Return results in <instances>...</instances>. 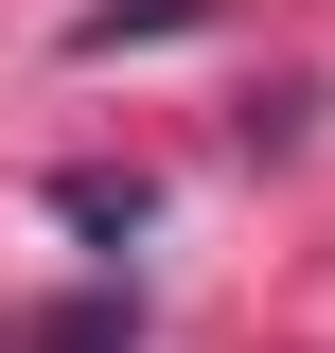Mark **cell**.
<instances>
[{"label": "cell", "mask_w": 335, "mask_h": 353, "mask_svg": "<svg viewBox=\"0 0 335 353\" xmlns=\"http://www.w3.org/2000/svg\"><path fill=\"white\" fill-rule=\"evenodd\" d=\"M194 18H212V0H88V18H71V53H124V36H194Z\"/></svg>", "instance_id": "1"}]
</instances>
